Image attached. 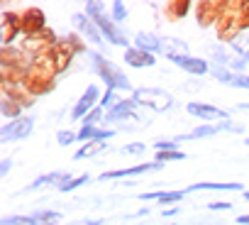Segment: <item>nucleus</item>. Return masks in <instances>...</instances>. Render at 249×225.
Instances as JSON below:
<instances>
[{
	"label": "nucleus",
	"mask_w": 249,
	"mask_h": 225,
	"mask_svg": "<svg viewBox=\"0 0 249 225\" xmlns=\"http://www.w3.org/2000/svg\"><path fill=\"white\" fill-rule=\"evenodd\" d=\"M90 56H93V64H95L98 74L110 83V88H124V91L130 88V81L122 76V71H120L117 66H112L110 61H105V59H103V56H98V54H90Z\"/></svg>",
	"instance_id": "1"
},
{
	"label": "nucleus",
	"mask_w": 249,
	"mask_h": 225,
	"mask_svg": "<svg viewBox=\"0 0 249 225\" xmlns=\"http://www.w3.org/2000/svg\"><path fill=\"white\" fill-rule=\"evenodd\" d=\"M135 103L152 105L154 110H166L174 103V98L161 88H140V91H135Z\"/></svg>",
	"instance_id": "2"
},
{
	"label": "nucleus",
	"mask_w": 249,
	"mask_h": 225,
	"mask_svg": "<svg viewBox=\"0 0 249 225\" xmlns=\"http://www.w3.org/2000/svg\"><path fill=\"white\" fill-rule=\"evenodd\" d=\"M32 130V118H20V120H13L10 125L3 128V142H13V140H20L25 135H30Z\"/></svg>",
	"instance_id": "3"
},
{
	"label": "nucleus",
	"mask_w": 249,
	"mask_h": 225,
	"mask_svg": "<svg viewBox=\"0 0 249 225\" xmlns=\"http://www.w3.org/2000/svg\"><path fill=\"white\" fill-rule=\"evenodd\" d=\"M188 112L196 118H203V120H225L227 112L220 110V108H213V105H200V103H191L188 105Z\"/></svg>",
	"instance_id": "4"
},
{
	"label": "nucleus",
	"mask_w": 249,
	"mask_h": 225,
	"mask_svg": "<svg viewBox=\"0 0 249 225\" xmlns=\"http://www.w3.org/2000/svg\"><path fill=\"white\" fill-rule=\"evenodd\" d=\"M88 10H90V13L95 15V18H93V20H95V25H98V27H100V30H103L105 35H107V39H110L112 44H124V37H122V32H120V30H115V27L110 25V20H107L105 15H98V13H95V10H93L90 5H88Z\"/></svg>",
	"instance_id": "5"
},
{
	"label": "nucleus",
	"mask_w": 249,
	"mask_h": 225,
	"mask_svg": "<svg viewBox=\"0 0 249 225\" xmlns=\"http://www.w3.org/2000/svg\"><path fill=\"white\" fill-rule=\"evenodd\" d=\"M161 52L174 61V59L186 56L188 47H186V42H181V39H176V37H164V42H161Z\"/></svg>",
	"instance_id": "6"
},
{
	"label": "nucleus",
	"mask_w": 249,
	"mask_h": 225,
	"mask_svg": "<svg viewBox=\"0 0 249 225\" xmlns=\"http://www.w3.org/2000/svg\"><path fill=\"white\" fill-rule=\"evenodd\" d=\"M213 76H215L217 81H222V83L239 86V88H249V78H247V76H234V74H230V71H225V69H220V66H213Z\"/></svg>",
	"instance_id": "7"
},
{
	"label": "nucleus",
	"mask_w": 249,
	"mask_h": 225,
	"mask_svg": "<svg viewBox=\"0 0 249 225\" xmlns=\"http://www.w3.org/2000/svg\"><path fill=\"white\" fill-rule=\"evenodd\" d=\"M210 54L215 56V61H222V64H230V66H234V69H242L244 66V59H234L227 49H222L220 44H213L210 47Z\"/></svg>",
	"instance_id": "8"
},
{
	"label": "nucleus",
	"mask_w": 249,
	"mask_h": 225,
	"mask_svg": "<svg viewBox=\"0 0 249 225\" xmlns=\"http://www.w3.org/2000/svg\"><path fill=\"white\" fill-rule=\"evenodd\" d=\"M149 169H159V162L157 164H142V167H132V169H120V171H110V174H103L100 179H122V176H132V174H142V171H149Z\"/></svg>",
	"instance_id": "9"
},
{
	"label": "nucleus",
	"mask_w": 249,
	"mask_h": 225,
	"mask_svg": "<svg viewBox=\"0 0 249 225\" xmlns=\"http://www.w3.org/2000/svg\"><path fill=\"white\" fill-rule=\"evenodd\" d=\"M181 69L191 71V74H205L208 71V64L203 59H191V56H181V59H174Z\"/></svg>",
	"instance_id": "10"
},
{
	"label": "nucleus",
	"mask_w": 249,
	"mask_h": 225,
	"mask_svg": "<svg viewBox=\"0 0 249 225\" xmlns=\"http://www.w3.org/2000/svg\"><path fill=\"white\" fill-rule=\"evenodd\" d=\"M95 95H98V88H95V86H90V88H88V93H86V95H83V98L78 100V105H76V110H73V115H71V118L81 120V118H83V112H86V110H88V108L93 105Z\"/></svg>",
	"instance_id": "11"
},
{
	"label": "nucleus",
	"mask_w": 249,
	"mask_h": 225,
	"mask_svg": "<svg viewBox=\"0 0 249 225\" xmlns=\"http://www.w3.org/2000/svg\"><path fill=\"white\" fill-rule=\"evenodd\" d=\"M137 47L142 49V52H161V39H157L154 35H137Z\"/></svg>",
	"instance_id": "12"
},
{
	"label": "nucleus",
	"mask_w": 249,
	"mask_h": 225,
	"mask_svg": "<svg viewBox=\"0 0 249 225\" xmlns=\"http://www.w3.org/2000/svg\"><path fill=\"white\" fill-rule=\"evenodd\" d=\"M127 115H132V103H120L105 115V123H117V120L127 118Z\"/></svg>",
	"instance_id": "13"
},
{
	"label": "nucleus",
	"mask_w": 249,
	"mask_h": 225,
	"mask_svg": "<svg viewBox=\"0 0 249 225\" xmlns=\"http://www.w3.org/2000/svg\"><path fill=\"white\" fill-rule=\"evenodd\" d=\"M124 59H127L132 66H152L154 64V56H149L147 52H135V49H130L127 54H124Z\"/></svg>",
	"instance_id": "14"
},
{
	"label": "nucleus",
	"mask_w": 249,
	"mask_h": 225,
	"mask_svg": "<svg viewBox=\"0 0 249 225\" xmlns=\"http://www.w3.org/2000/svg\"><path fill=\"white\" fill-rule=\"evenodd\" d=\"M73 22H76V27H81L83 32H88V37H90L93 42H100L98 32H95V30H93V27H90V25L86 22V18H83V15H73Z\"/></svg>",
	"instance_id": "15"
},
{
	"label": "nucleus",
	"mask_w": 249,
	"mask_h": 225,
	"mask_svg": "<svg viewBox=\"0 0 249 225\" xmlns=\"http://www.w3.org/2000/svg\"><path fill=\"white\" fill-rule=\"evenodd\" d=\"M142 198H157L161 203H171V201H181L183 193H178V191H174V193H142Z\"/></svg>",
	"instance_id": "16"
},
{
	"label": "nucleus",
	"mask_w": 249,
	"mask_h": 225,
	"mask_svg": "<svg viewBox=\"0 0 249 225\" xmlns=\"http://www.w3.org/2000/svg\"><path fill=\"white\" fill-rule=\"evenodd\" d=\"M103 150V142H90V145H86L81 152H76V159H86V157H90V154H95V152H100Z\"/></svg>",
	"instance_id": "17"
},
{
	"label": "nucleus",
	"mask_w": 249,
	"mask_h": 225,
	"mask_svg": "<svg viewBox=\"0 0 249 225\" xmlns=\"http://www.w3.org/2000/svg\"><path fill=\"white\" fill-rule=\"evenodd\" d=\"M198 188H232V191H237L239 184H196V186H191V191H198Z\"/></svg>",
	"instance_id": "18"
},
{
	"label": "nucleus",
	"mask_w": 249,
	"mask_h": 225,
	"mask_svg": "<svg viewBox=\"0 0 249 225\" xmlns=\"http://www.w3.org/2000/svg\"><path fill=\"white\" fill-rule=\"evenodd\" d=\"M232 47L249 56V37H234V39H232Z\"/></svg>",
	"instance_id": "19"
},
{
	"label": "nucleus",
	"mask_w": 249,
	"mask_h": 225,
	"mask_svg": "<svg viewBox=\"0 0 249 225\" xmlns=\"http://www.w3.org/2000/svg\"><path fill=\"white\" fill-rule=\"evenodd\" d=\"M137 152H144V145H127V147H122V154H137Z\"/></svg>",
	"instance_id": "20"
},
{
	"label": "nucleus",
	"mask_w": 249,
	"mask_h": 225,
	"mask_svg": "<svg viewBox=\"0 0 249 225\" xmlns=\"http://www.w3.org/2000/svg\"><path fill=\"white\" fill-rule=\"evenodd\" d=\"M157 159H159V162H169V159H183V154H181V152H169V154H157Z\"/></svg>",
	"instance_id": "21"
},
{
	"label": "nucleus",
	"mask_w": 249,
	"mask_h": 225,
	"mask_svg": "<svg viewBox=\"0 0 249 225\" xmlns=\"http://www.w3.org/2000/svg\"><path fill=\"white\" fill-rule=\"evenodd\" d=\"M112 10H115V20H117V22H122V20H124V8H122V3H115V5H112Z\"/></svg>",
	"instance_id": "22"
},
{
	"label": "nucleus",
	"mask_w": 249,
	"mask_h": 225,
	"mask_svg": "<svg viewBox=\"0 0 249 225\" xmlns=\"http://www.w3.org/2000/svg\"><path fill=\"white\" fill-rule=\"evenodd\" d=\"M71 140H73V135H71V132H61V135H59V145H69Z\"/></svg>",
	"instance_id": "23"
},
{
	"label": "nucleus",
	"mask_w": 249,
	"mask_h": 225,
	"mask_svg": "<svg viewBox=\"0 0 249 225\" xmlns=\"http://www.w3.org/2000/svg\"><path fill=\"white\" fill-rule=\"evenodd\" d=\"M230 203H210V210H227Z\"/></svg>",
	"instance_id": "24"
},
{
	"label": "nucleus",
	"mask_w": 249,
	"mask_h": 225,
	"mask_svg": "<svg viewBox=\"0 0 249 225\" xmlns=\"http://www.w3.org/2000/svg\"><path fill=\"white\" fill-rule=\"evenodd\" d=\"M239 223H249V215H244V218H239Z\"/></svg>",
	"instance_id": "25"
},
{
	"label": "nucleus",
	"mask_w": 249,
	"mask_h": 225,
	"mask_svg": "<svg viewBox=\"0 0 249 225\" xmlns=\"http://www.w3.org/2000/svg\"><path fill=\"white\" fill-rule=\"evenodd\" d=\"M247 198H249V193H247Z\"/></svg>",
	"instance_id": "26"
},
{
	"label": "nucleus",
	"mask_w": 249,
	"mask_h": 225,
	"mask_svg": "<svg viewBox=\"0 0 249 225\" xmlns=\"http://www.w3.org/2000/svg\"><path fill=\"white\" fill-rule=\"evenodd\" d=\"M247 142H249V140H247Z\"/></svg>",
	"instance_id": "27"
}]
</instances>
